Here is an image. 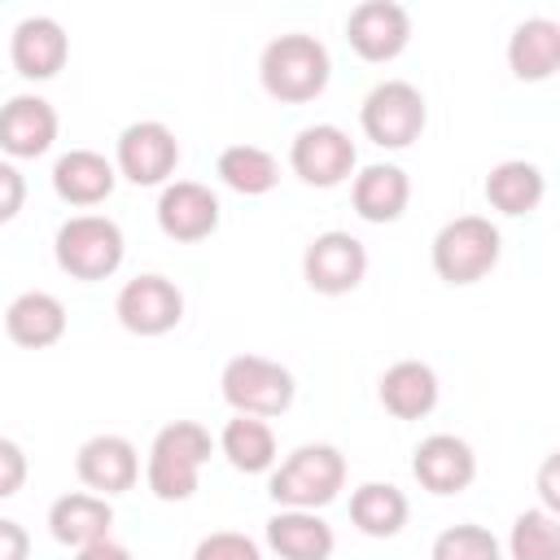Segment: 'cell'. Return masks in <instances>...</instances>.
<instances>
[{
    "label": "cell",
    "instance_id": "1",
    "mask_svg": "<svg viewBox=\"0 0 560 560\" xmlns=\"http://www.w3.org/2000/svg\"><path fill=\"white\" fill-rule=\"evenodd\" d=\"M328 48L315 35H280L262 48L258 79L280 105H306L328 88Z\"/></svg>",
    "mask_w": 560,
    "mask_h": 560
},
{
    "label": "cell",
    "instance_id": "2",
    "mask_svg": "<svg viewBox=\"0 0 560 560\" xmlns=\"http://www.w3.org/2000/svg\"><path fill=\"white\" fill-rule=\"evenodd\" d=\"M210 459V433L192 420H175L153 438L149 451V490L162 503H179L197 490V472Z\"/></svg>",
    "mask_w": 560,
    "mask_h": 560
},
{
    "label": "cell",
    "instance_id": "3",
    "mask_svg": "<svg viewBox=\"0 0 560 560\" xmlns=\"http://www.w3.org/2000/svg\"><path fill=\"white\" fill-rule=\"evenodd\" d=\"M499 262V228L481 214L451 219L433 241V271L446 284H477Z\"/></svg>",
    "mask_w": 560,
    "mask_h": 560
},
{
    "label": "cell",
    "instance_id": "4",
    "mask_svg": "<svg viewBox=\"0 0 560 560\" xmlns=\"http://www.w3.org/2000/svg\"><path fill=\"white\" fill-rule=\"evenodd\" d=\"M341 486H346V459L332 446H302L280 464V472L271 477L267 490L284 508L315 512V508L332 503Z\"/></svg>",
    "mask_w": 560,
    "mask_h": 560
},
{
    "label": "cell",
    "instance_id": "5",
    "mask_svg": "<svg viewBox=\"0 0 560 560\" xmlns=\"http://www.w3.org/2000/svg\"><path fill=\"white\" fill-rule=\"evenodd\" d=\"M122 262V232L101 214H79L57 232V267L70 280H105Z\"/></svg>",
    "mask_w": 560,
    "mask_h": 560
},
{
    "label": "cell",
    "instance_id": "6",
    "mask_svg": "<svg viewBox=\"0 0 560 560\" xmlns=\"http://www.w3.org/2000/svg\"><path fill=\"white\" fill-rule=\"evenodd\" d=\"M223 398L241 411V416H284L293 402V376L289 368L262 359V354H236L223 368Z\"/></svg>",
    "mask_w": 560,
    "mask_h": 560
},
{
    "label": "cell",
    "instance_id": "7",
    "mask_svg": "<svg viewBox=\"0 0 560 560\" xmlns=\"http://www.w3.org/2000/svg\"><path fill=\"white\" fill-rule=\"evenodd\" d=\"M424 118V96L402 79L372 88L363 101V131L381 149H407L411 140H420Z\"/></svg>",
    "mask_w": 560,
    "mask_h": 560
},
{
    "label": "cell",
    "instance_id": "8",
    "mask_svg": "<svg viewBox=\"0 0 560 560\" xmlns=\"http://www.w3.org/2000/svg\"><path fill=\"white\" fill-rule=\"evenodd\" d=\"M118 324L136 337H162L184 319V293L166 276H136L122 284L118 302Z\"/></svg>",
    "mask_w": 560,
    "mask_h": 560
},
{
    "label": "cell",
    "instance_id": "9",
    "mask_svg": "<svg viewBox=\"0 0 560 560\" xmlns=\"http://www.w3.org/2000/svg\"><path fill=\"white\" fill-rule=\"evenodd\" d=\"M289 166L302 184L311 188H337L341 179H350L354 171V144L341 127L332 122H319V127H306L293 149H289Z\"/></svg>",
    "mask_w": 560,
    "mask_h": 560
},
{
    "label": "cell",
    "instance_id": "10",
    "mask_svg": "<svg viewBox=\"0 0 560 560\" xmlns=\"http://www.w3.org/2000/svg\"><path fill=\"white\" fill-rule=\"evenodd\" d=\"M363 271H368V254L350 232H324L306 245L302 276L315 293H328V298L354 293L363 284Z\"/></svg>",
    "mask_w": 560,
    "mask_h": 560
},
{
    "label": "cell",
    "instance_id": "11",
    "mask_svg": "<svg viewBox=\"0 0 560 560\" xmlns=\"http://www.w3.org/2000/svg\"><path fill=\"white\" fill-rule=\"evenodd\" d=\"M346 39L363 61H389L407 48L411 18L394 0H363L346 22Z\"/></svg>",
    "mask_w": 560,
    "mask_h": 560
},
{
    "label": "cell",
    "instance_id": "12",
    "mask_svg": "<svg viewBox=\"0 0 560 560\" xmlns=\"http://www.w3.org/2000/svg\"><path fill=\"white\" fill-rule=\"evenodd\" d=\"M175 162H179V140L162 122H131L118 140V171L140 188L162 184L175 171Z\"/></svg>",
    "mask_w": 560,
    "mask_h": 560
},
{
    "label": "cell",
    "instance_id": "13",
    "mask_svg": "<svg viewBox=\"0 0 560 560\" xmlns=\"http://www.w3.org/2000/svg\"><path fill=\"white\" fill-rule=\"evenodd\" d=\"M411 472L416 481L429 490V494H459L472 486L477 477V455L464 438H451V433H433L416 446V459H411Z\"/></svg>",
    "mask_w": 560,
    "mask_h": 560
},
{
    "label": "cell",
    "instance_id": "14",
    "mask_svg": "<svg viewBox=\"0 0 560 560\" xmlns=\"http://www.w3.org/2000/svg\"><path fill=\"white\" fill-rule=\"evenodd\" d=\"M158 228L171 241H184V245L206 241L219 228V201H214V192L206 184H197V179L171 184L162 192V201H158Z\"/></svg>",
    "mask_w": 560,
    "mask_h": 560
},
{
    "label": "cell",
    "instance_id": "15",
    "mask_svg": "<svg viewBox=\"0 0 560 560\" xmlns=\"http://www.w3.org/2000/svg\"><path fill=\"white\" fill-rule=\"evenodd\" d=\"M74 468H79V481H83L88 490H101V499L131 490V486H136V472H140L136 446H131L127 438H118V433H101V438L83 442Z\"/></svg>",
    "mask_w": 560,
    "mask_h": 560
},
{
    "label": "cell",
    "instance_id": "16",
    "mask_svg": "<svg viewBox=\"0 0 560 560\" xmlns=\"http://www.w3.org/2000/svg\"><path fill=\"white\" fill-rule=\"evenodd\" d=\"M9 57H13V70L22 79H52L66 66V57H70V39H66L61 22H52V18H26L13 31Z\"/></svg>",
    "mask_w": 560,
    "mask_h": 560
},
{
    "label": "cell",
    "instance_id": "17",
    "mask_svg": "<svg viewBox=\"0 0 560 560\" xmlns=\"http://www.w3.org/2000/svg\"><path fill=\"white\" fill-rule=\"evenodd\" d=\"M57 140V114L39 96H13L0 109V149L9 158H39Z\"/></svg>",
    "mask_w": 560,
    "mask_h": 560
},
{
    "label": "cell",
    "instance_id": "18",
    "mask_svg": "<svg viewBox=\"0 0 560 560\" xmlns=\"http://www.w3.org/2000/svg\"><path fill=\"white\" fill-rule=\"evenodd\" d=\"M508 66L521 83H542L560 70V26L551 18H529L512 31Z\"/></svg>",
    "mask_w": 560,
    "mask_h": 560
},
{
    "label": "cell",
    "instance_id": "19",
    "mask_svg": "<svg viewBox=\"0 0 560 560\" xmlns=\"http://www.w3.org/2000/svg\"><path fill=\"white\" fill-rule=\"evenodd\" d=\"M381 407L398 420H420L438 407V372L429 363L402 359L394 368H385L381 376Z\"/></svg>",
    "mask_w": 560,
    "mask_h": 560
},
{
    "label": "cell",
    "instance_id": "20",
    "mask_svg": "<svg viewBox=\"0 0 560 560\" xmlns=\"http://www.w3.org/2000/svg\"><path fill=\"white\" fill-rule=\"evenodd\" d=\"M4 332L22 350H44L66 332V306L52 293H22L4 311Z\"/></svg>",
    "mask_w": 560,
    "mask_h": 560
},
{
    "label": "cell",
    "instance_id": "21",
    "mask_svg": "<svg viewBox=\"0 0 560 560\" xmlns=\"http://www.w3.org/2000/svg\"><path fill=\"white\" fill-rule=\"evenodd\" d=\"M52 188L70 206H96L114 192V166L92 149H70L52 166Z\"/></svg>",
    "mask_w": 560,
    "mask_h": 560
},
{
    "label": "cell",
    "instance_id": "22",
    "mask_svg": "<svg viewBox=\"0 0 560 560\" xmlns=\"http://www.w3.org/2000/svg\"><path fill=\"white\" fill-rule=\"evenodd\" d=\"M109 525H114V508L101 494H61L48 512V529L66 547L101 542V538H109Z\"/></svg>",
    "mask_w": 560,
    "mask_h": 560
},
{
    "label": "cell",
    "instance_id": "23",
    "mask_svg": "<svg viewBox=\"0 0 560 560\" xmlns=\"http://www.w3.org/2000/svg\"><path fill=\"white\" fill-rule=\"evenodd\" d=\"M267 542L280 551V560H328L332 556V529L315 512H280L267 521Z\"/></svg>",
    "mask_w": 560,
    "mask_h": 560
},
{
    "label": "cell",
    "instance_id": "24",
    "mask_svg": "<svg viewBox=\"0 0 560 560\" xmlns=\"http://www.w3.org/2000/svg\"><path fill=\"white\" fill-rule=\"evenodd\" d=\"M354 210L359 219L368 223H394L402 210H407V197H411V184L398 166H368L359 179H354Z\"/></svg>",
    "mask_w": 560,
    "mask_h": 560
},
{
    "label": "cell",
    "instance_id": "25",
    "mask_svg": "<svg viewBox=\"0 0 560 560\" xmlns=\"http://www.w3.org/2000/svg\"><path fill=\"white\" fill-rule=\"evenodd\" d=\"M542 171L534 162H499L490 175H486V201L499 210V214H529L538 201H542Z\"/></svg>",
    "mask_w": 560,
    "mask_h": 560
},
{
    "label": "cell",
    "instance_id": "26",
    "mask_svg": "<svg viewBox=\"0 0 560 560\" xmlns=\"http://www.w3.org/2000/svg\"><path fill=\"white\" fill-rule=\"evenodd\" d=\"M350 521L359 525V534L368 538H394L407 525V499L398 486H381L368 481L350 494Z\"/></svg>",
    "mask_w": 560,
    "mask_h": 560
},
{
    "label": "cell",
    "instance_id": "27",
    "mask_svg": "<svg viewBox=\"0 0 560 560\" xmlns=\"http://www.w3.org/2000/svg\"><path fill=\"white\" fill-rule=\"evenodd\" d=\"M219 175L228 188L245 192V197H258V192H271L276 179H280V166L267 149L258 144H228L219 153Z\"/></svg>",
    "mask_w": 560,
    "mask_h": 560
},
{
    "label": "cell",
    "instance_id": "28",
    "mask_svg": "<svg viewBox=\"0 0 560 560\" xmlns=\"http://www.w3.org/2000/svg\"><path fill=\"white\" fill-rule=\"evenodd\" d=\"M223 455L236 472H267L276 459V433L258 416H236L223 429Z\"/></svg>",
    "mask_w": 560,
    "mask_h": 560
},
{
    "label": "cell",
    "instance_id": "29",
    "mask_svg": "<svg viewBox=\"0 0 560 560\" xmlns=\"http://www.w3.org/2000/svg\"><path fill=\"white\" fill-rule=\"evenodd\" d=\"M512 560H560V521L547 508H525L516 516Z\"/></svg>",
    "mask_w": 560,
    "mask_h": 560
},
{
    "label": "cell",
    "instance_id": "30",
    "mask_svg": "<svg viewBox=\"0 0 560 560\" xmlns=\"http://www.w3.org/2000/svg\"><path fill=\"white\" fill-rule=\"evenodd\" d=\"M433 560H499V542L481 525H451L438 534Z\"/></svg>",
    "mask_w": 560,
    "mask_h": 560
},
{
    "label": "cell",
    "instance_id": "31",
    "mask_svg": "<svg viewBox=\"0 0 560 560\" xmlns=\"http://www.w3.org/2000/svg\"><path fill=\"white\" fill-rule=\"evenodd\" d=\"M192 560H262V556H258V547H254L245 534L223 529V534L201 538L197 551H192Z\"/></svg>",
    "mask_w": 560,
    "mask_h": 560
},
{
    "label": "cell",
    "instance_id": "32",
    "mask_svg": "<svg viewBox=\"0 0 560 560\" xmlns=\"http://www.w3.org/2000/svg\"><path fill=\"white\" fill-rule=\"evenodd\" d=\"M22 481H26V455H22V446H18V442L0 438V499L18 494V490H22Z\"/></svg>",
    "mask_w": 560,
    "mask_h": 560
},
{
    "label": "cell",
    "instance_id": "33",
    "mask_svg": "<svg viewBox=\"0 0 560 560\" xmlns=\"http://www.w3.org/2000/svg\"><path fill=\"white\" fill-rule=\"evenodd\" d=\"M22 201H26L22 175H18L9 162H0V223H9V219L22 210Z\"/></svg>",
    "mask_w": 560,
    "mask_h": 560
},
{
    "label": "cell",
    "instance_id": "34",
    "mask_svg": "<svg viewBox=\"0 0 560 560\" xmlns=\"http://www.w3.org/2000/svg\"><path fill=\"white\" fill-rule=\"evenodd\" d=\"M31 556V538L18 521H0V560H26Z\"/></svg>",
    "mask_w": 560,
    "mask_h": 560
},
{
    "label": "cell",
    "instance_id": "35",
    "mask_svg": "<svg viewBox=\"0 0 560 560\" xmlns=\"http://www.w3.org/2000/svg\"><path fill=\"white\" fill-rule=\"evenodd\" d=\"M556 472H560V455H547L542 468H538V494H542V508L547 512L560 508V481H556Z\"/></svg>",
    "mask_w": 560,
    "mask_h": 560
},
{
    "label": "cell",
    "instance_id": "36",
    "mask_svg": "<svg viewBox=\"0 0 560 560\" xmlns=\"http://www.w3.org/2000/svg\"><path fill=\"white\" fill-rule=\"evenodd\" d=\"M74 560H131V556H127V547H118L114 538H101V542L79 547V556H74Z\"/></svg>",
    "mask_w": 560,
    "mask_h": 560
}]
</instances>
